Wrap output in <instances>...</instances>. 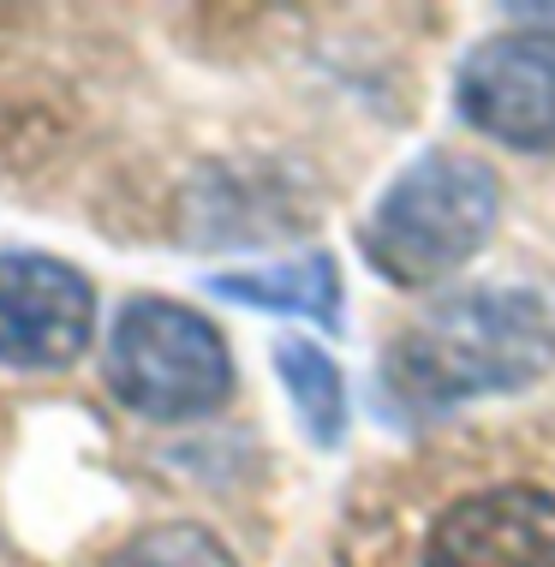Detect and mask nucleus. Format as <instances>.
<instances>
[{"label": "nucleus", "instance_id": "1", "mask_svg": "<svg viewBox=\"0 0 555 567\" xmlns=\"http://www.w3.org/2000/svg\"><path fill=\"white\" fill-rule=\"evenodd\" d=\"M555 364V299L532 281H477L436 299L382 352V382L400 406L449 412L484 394H514Z\"/></svg>", "mask_w": 555, "mask_h": 567}, {"label": "nucleus", "instance_id": "2", "mask_svg": "<svg viewBox=\"0 0 555 567\" xmlns=\"http://www.w3.org/2000/svg\"><path fill=\"white\" fill-rule=\"evenodd\" d=\"M502 179L460 150H424L359 221L364 264L389 287H436L466 269L496 234Z\"/></svg>", "mask_w": 555, "mask_h": 567}, {"label": "nucleus", "instance_id": "3", "mask_svg": "<svg viewBox=\"0 0 555 567\" xmlns=\"http://www.w3.org/2000/svg\"><path fill=\"white\" fill-rule=\"evenodd\" d=\"M102 371L120 406L144 412L156 424L215 412L234 394V352H227L222 329L197 317L192 305L162 293H137L120 305Z\"/></svg>", "mask_w": 555, "mask_h": 567}, {"label": "nucleus", "instance_id": "4", "mask_svg": "<svg viewBox=\"0 0 555 567\" xmlns=\"http://www.w3.org/2000/svg\"><path fill=\"white\" fill-rule=\"evenodd\" d=\"M96 334V287L49 251H0V364L72 371Z\"/></svg>", "mask_w": 555, "mask_h": 567}, {"label": "nucleus", "instance_id": "5", "mask_svg": "<svg viewBox=\"0 0 555 567\" xmlns=\"http://www.w3.org/2000/svg\"><path fill=\"white\" fill-rule=\"evenodd\" d=\"M454 109L472 132L507 150L544 156L555 150V37L544 30H507L460 60Z\"/></svg>", "mask_w": 555, "mask_h": 567}, {"label": "nucleus", "instance_id": "6", "mask_svg": "<svg viewBox=\"0 0 555 567\" xmlns=\"http://www.w3.org/2000/svg\"><path fill=\"white\" fill-rule=\"evenodd\" d=\"M424 567H555V489L490 484L436 514Z\"/></svg>", "mask_w": 555, "mask_h": 567}, {"label": "nucleus", "instance_id": "7", "mask_svg": "<svg viewBox=\"0 0 555 567\" xmlns=\"http://www.w3.org/2000/svg\"><path fill=\"white\" fill-rule=\"evenodd\" d=\"M215 299L251 305L269 317H317L322 329H341V269L329 251H305L292 264H264V269H227L209 275Z\"/></svg>", "mask_w": 555, "mask_h": 567}, {"label": "nucleus", "instance_id": "8", "mask_svg": "<svg viewBox=\"0 0 555 567\" xmlns=\"http://www.w3.org/2000/svg\"><path fill=\"white\" fill-rule=\"evenodd\" d=\"M275 377H281L305 436H311L317 449H335V442L347 436V377H341V364H335L317 341H305V334H281V341H275Z\"/></svg>", "mask_w": 555, "mask_h": 567}, {"label": "nucleus", "instance_id": "9", "mask_svg": "<svg viewBox=\"0 0 555 567\" xmlns=\"http://www.w3.org/2000/svg\"><path fill=\"white\" fill-rule=\"evenodd\" d=\"M107 567H239V561L209 526L167 519V526H144L137 538H126L107 556Z\"/></svg>", "mask_w": 555, "mask_h": 567}, {"label": "nucleus", "instance_id": "10", "mask_svg": "<svg viewBox=\"0 0 555 567\" xmlns=\"http://www.w3.org/2000/svg\"><path fill=\"white\" fill-rule=\"evenodd\" d=\"M514 19H544V24H555V7H507Z\"/></svg>", "mask_w": 555, "mask_h": 567}]
</instances>
